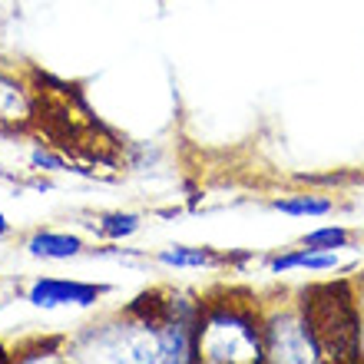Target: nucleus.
<instances>
[{
  "mask_svg": "<svg viewBox=\"0 0 364 364\" xmlns=\"http://www.w3.org/2000/svg\"><path fill=\"white\" fill-rule=\"evenodd\" d=\"M10 232V222H7V215H4V212H0V239H4V235H7Z\"/></svg>",
  "mask_w": 364,
  "mask_h": 364,
  "instance_id": "obj_13",
  "label": "nucleus"
},
{
  "mask_svg": "<svg viewBox=\"0 0 364 364\" xmlns=\"http://www.w3.org/2000/svg\"><path fill=\"white\" fill-rule=\"evenodd\" d=\"M33 166H40V169H67V163H63L60 156H50V153H43V149L33 153Z\"/></svg>",
  "mask_w": 364,
  "mask_h": 364,
  "instance_id": "obj_12",
  "label": "nucleus"
},
{
  "mask_svg": "<svg viewBox=\"0 0 364 364\" xmlns=\"http://www.w3.org/2000/svg\"><path fill=\"white\" fill-rule=\"evenodd\" d=\"M301 245L308 249H325V252H338V249H348L351 245V232L341 229V225H325V229H315L308 232Z\"/></svg>",
  "mask_w": 364,
  "mask_h": 364,
  "instance_id": "obj_10",
  "label": "nucleus"
},
{
  "mask_svg": "<svg viewBox=\"0 0 364 364\" xmlns=\"http://www.w3.org/2000/svg\"><path fill=\"white\" fill-rule=\"evenodd\" d=\"M96 229L103 232L106 239H126V235H133L139 229V215H133V212H109V215L96 222Z\"/></svg>",
  "mask_w": 364,
  "mask_h": 364,
  "instance_id": "obj_11",
  "label": "nucleus"
},
{
  "mask_svg": "<svg viewBox=\"0 0 364 364\" xmlns=\"http://www.w3.org/2000/svg\"><path fill=\"white\" fill-rule=\"evenodd\" d=\"M361 321H364V295H361Z\"/></svg>",
  "mask_w": 364,
  "mask_h": 364,
  "instance_id": "obj_15",
  "label": "nucleus"
},
{
  "mask_svg": "<svg viewBox=\"0 0 364 364\" xmlns=\"http://www.w3.org/2000/svg\"><path fill=\"white\" fill-rule=\"evenodd\" d=\"M272 209L282 212V215H298V219H318V215H328L335 209L331 199L325 196H282V199L272 202Z\"/></svg>",
  "mask_w": 364,
  "mask_h": 364,
  "instance_id": "obj_9",
  "label": "nucleus"
},
{
  "mask_svg": "<svg viewBox=\"0 0 364 364\" xmlns=\"http://www.w3.org/2000/svg\"><path fill=\"white\" fill-rule=\"evenodd\" d=\"M103 291L106 285H87V282H70V278H37L27 291V301L37 308H63V305L87 308Z\"/></svg>",
  "mask_w": 364,
  "mask_h": 364,
  "instance_id": "obj_4",
  "label": "nucleus"
},
{
  "mask_svg": "<svg viewBox=\"0 0 364 364\" xmlns=\"http://www.w3.org/2000/svg\"><path fill=\"white\" fill-rule=\"evenodd\" d=\"M27 252L33 259H50V262H63L73 259L83 252V242L77 235H63V232H37L27 239Z\"/></svg>",
  "mask_w": 364,
  "mask_h": 364,
  "instance_id": "obj_6",
  "label": "nucleus"
},
{
  "mask_svg": "<svg viewBox=\"0 0 364 364\" xmlns=\"http://www.w3.org/2000/svg\"><path fill=\"white\" fill-rule=\"evenodd\" d=\"M301 311L315 331L321 348V361L351 364L364 358V321L361 298L355 295L351 282H328L301 291Z\"/></svg>",
  "mask_w": 364,
  "mask_h": 364,
  "instance_id": "obj_1",
  "label": "nucleus"
},
{
  "mask_svg": "<svg viewBox=\"0 0 364 364\" xmlns=\"http://www.w3.org/2000/svg\"><path fill=\"white\" fill-rule=\"evenodd\" d=\"M199 361L209 364H262L265 331L259 308L222 298L202 305L199 318Z\"/></svg>",
  "mask_w": 364,
  "mask_h": 364,
  "instance_id": "obj_2",
  "label": "nucleus"
},
{
  "mask_svg": "<svg viewBox=\"0 0 364 364\" xmlns=\"http://www.w3.org/2000/svg\"><path fill=\"white\" fill-rule=\"evenodd\" d=\"M159 262L169 265V269H212V265H222V259L215 249H205V245H169V249L159 252Z\"/></svg>",
  "mask_w": 364,
  "mask_h": 364,
  "instance_id": "obj_7",
  "label": "nucleus"
},
{
  "mask_svg": "<svg viewBox=\"0 0 364 364\" xmlns=\"http://www.w3.org/2000/svg\"><path fill=\"white\" fill-rule=\"evenodd\" d=\"M295 269H308V272H331L338 269V252H325V249H295V252H285V255H275L269 262V272L272 275H285V272H295Z\"/></svg>",
  "mask_w": 364,
  "mask_h": 364,
  "instance_id": "obj_5",
  "label": "nucleus"
},
{
  "mask_svg": "<svg viewBox=\"0 0 364 364\" xmlns=\"http://www.w3.org/2000/svg\"><path fill=\"white\" fill-rule=\"evenodd\" d=\"M262 331H265V361H282V364L321 361V348H318L315 331L308 325L301 305L278 308L272 315H262Z\"/></svg>",
  "mask_w": 364,
  "mask_h": 364,
  "instance_id": "obj_3",
  "label": "nucleus"
},
{
  "mask_svg": "<svg viewBox=\"0 0 364 364\" xmlns=\"http://www.w3.org/2000/svg\"><path fill=\"white\" fill-rule=\"evenodd\" d=\"M0 176H4V166H0Z\"/></svg>",
  "mask_w": 364,
  "mask_h": 364,
  "instance_id": "obj_16",
  "label": "nucleus"
},
{
  "mask_svg": "<svg viewBox=\"0 0 364 364\" xmlns=\"http://www.w3.org/2000/svg\"><path fill=\"white\" fill-rule=\"evenodd\" d=\"M0 361H7V348L0 345Z\"/></svg>",
  "mask_w": 364,
  "mask_h": 364,
  "instance_id": "obj_14",
  "label": "nucleus"
},
{
  "mask_svg": "<svg viewBox=\"0 0 364 364\" xmlns=\"http://www.w3.org/2000/svg\"><path fill=\"white\" fill-rule=\"evenodd\" d=\"M30 116L27 90L7 73H0V123H23Z\"/></svg>",
  "mask_w": 364,
  "mask_h": 364,
  "instance_id": "obj_8",
  "label": "nucleus"
}]
</instances>
